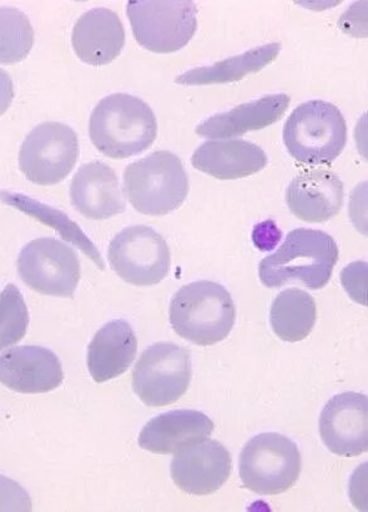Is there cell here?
Segmentation results:
<instances>
[{"mask_svg":"<svg viewBox=\"0 0 368 512\" xmlns=\"http://www.w3.org/2000/svg\"><path fill=\"white\" fill-rule=\"evenodd\" d=\"M340 250L330 234L315 229L292 230L276 253L259 265L261 283L277 289L299 281L311 290L325 288L339 261Z\"/></svg>","mask_w":368,"mask_h":512,"instance_id":"6da1fadb","label":"cell"},{"mask_svg":"<svg viewBox=\"0 0 368 512\" xmlns=\"http://www.w3.org/2000/svg\"><path fill=\"white\" fill-rule=\"evenodd\" d=\"M158 122L148 104L134 95H108L93 110L89 137L94 147L112 159L144 153L155 142Z\"/></svg>","mask_w":368,"mask_h":512,"instance_id":"7a4b0ae2","label":"cell"},{"mask_svg":"<svg viewBox=\"0 0 368 512\" xmlns=\"http://www.w3.org/2000/svg\"><path fill=\"white\" fill-rule=\"evenodd\" d=\"M169 315L171 326L181 338L211 346L228 338L234 328L236 308L225 286L201 280L176 291Z\"/></svg>","mask_w":368,"mask_h":512,"instance_id":"3957f363","label":"cell"},{"mask_svg":"<svg viewBox=\"0 0 368 512\" xmlns=\"http://www.w3.org/2000/svg\"><path fill=\"white\" fill-rule=\"evenodd\" d=\"M124 192L136 212L163 217L179 209L188 197V173L178 155L160 150L128 165Z\"/></svg>","mask_w":368,"mask_h":512,"instance_id":"277c9868","label":"cell"},{"mask_svg":"<svg viewBox=\"0 0 368 512\" xmlns=\"http://www.w3.org/2000/svg\"><path fill=\"white\" fill-rule=\"evenodd\" d=\"M287 152L306 165H330L344 152L347 124L341 110L324 100L302 103L284 127Z\"/></svg>","mask_w":368,"mask_h":512,"instance_id":"5b68a950","label":"cell"},{"mask_svg":"<svg viewBox=\"0 0 368 512\" xmlns=\"http://www.w3.org/2000/svg\"><path fill=\"white\" fill-rule=\"evenodd\" d=\"M126 14L136 42L153 53L178 52L198 29V9L191 0H131Z\"/></svg>","mask_w":368,"mask_h":512,"instance_id":"8992f818","label":"cell"},{"mask_svg":"<svg viewBox=\"0 0 368 512\" xmlns=\"http://www.w3.org/2000/svg\"><path fill=\"white\" fill-rule=\"evenodd\" d=\"M301 454L286 436L264 433L247 441L240 455V479L259 495H280L292 488L301 474Z\"/></svg>","mask_w":368,"mask_h":512,"instance_id":"52a82bcc","label":"cell"},{"mask_svg":"<svg viewBox=\"0 0 368 512\" xmlns=\"http://www.w3.org/2000/svg\"><path fill=\"white\" fill-rule=\"evenodd\" d=\"M193 366L188 350L156 343L141 354L133 371V389L151 408L176 403L189 389Z\"/></svg>","mask_w":368,"mask_h":512,"instance_id":"ba28073f","label":"cell"},{"mask_svg":"<svg viewBox=\"0 0 368 512\" xmlns=\"http://www.w3.org/2000/svg\"><path fill=\"white\" fill-rule=\"evenodd\" d=\"M78 158L77 133L67 124L47 122L24 139L19 150V168L29 182L49 187L63 182Z\"/></svg>","mask_w":368,"mask_h":512,"instance_id":"9c48e42d","label":"cell"},{"mask_svg":"<svg viewBox=\"0 0 368 512\" xmlns=\"http://www.w3.org/2000/svg\"><path fill=\"white\" fill-rule=\"evenodd\" d=\"M108 258L119 278L135 286L161 283L171 266L165 239L145 225H134L115 235L109 245Z\"/></svg>","mask_w":368,"mask_h":512,"instance_id":"30bf717a","label":"cell"},{"mask_svg":"<svg viewBox=\"0 0 368 512\" xmlns=\"http://www.w3.org/2000/svg\"><path fill=\"white\" fill-rule=\"evenodd\" d=\"M20 279L39 294L73 298L80 280L78 254L54 238L35 239L17 260Z\"/></svg>","mask_w":368,"mask_h":512,"instance_id":"8fae6325","label":"cell"},{"mask_svg":"<svg viewBox=\"0 0 368 512\" xmlns=\"http://www.w3.org/2000/svg\"><path fill=\"white\" fill-rule=\"evenodd\" d=\"M231 469L229 450L218 440L204 439L179 450L171 461L170 473L186 494L206 496L228 481Z\"/></svg>","mask_w":368,"mask_h":512,"instance_id":"7c38bea8","label":"cell"},{"mask_svg":"<svg viewBox=\"0 0 368 512\" xmlns=\"http://www.w3.org/2000/svg\"><path fill=\"white\" fill-rule=\"evenodd\" d=\"M320 435L326 448L355 458L368 449V400L354 391L335 395L320 416Z\"/></svg>","mask_w":368,"mask_h":512,"instance_id":"4fadbf2b","label":"cell"},{"mask_svg":"<svg viewBox=\"0 0 368 512\" xmlns=\"http://www.w3.org/2000/svg\"><path fill=\"white\" fill-rule=\"evenodd\" d=\"M63 381L62 363L52 350L25 345L0 355V383L17 393H49Z\"/></svg>","mask_w":368,"mask_h":512,"instance_id":"5bb4252c","label":"cell"},{"mask_svg":"<svg viewBox=\"0 0 368 512\" xmlns=\"http://www.w3.org/2000/svg\"><path fill=\"white\" fill-rule=\"evenodd\" d=\"M286 204L306 223L329 222L344 204V184L329 170H305L287 187Z\"/></svg>","mask_w":368,"mask_h":512,"instance_id":"9a60e30c","label":"cell"},{"mask_svg":"<svg viewBox=\"0 0 368 512\" xmlns=\"http://www.w3.org/2000/svg\"><path fill=\"white\" fill-rule=\"evenodd\" d=\"M70 200L79 214L92 220L110 219L126 209L117 173L99 160L84 164L74 175Z\"/></svg>","mask_w":368,"mask_h":512,"instance_id":"2e32d148","label":"cell"},{"mask_svg":"<svg viewBox=\"0 0 368 512\" xmlns=\"http://www.w3.org/2000/svg\"><path fill=\"white\" fill-rule=\"evenodd\" d=\"M72 44L85 64L102 67L114 62L125 45V30L119 15L108 8L88 10L75 23Z\"/></svg>","mask_w":368,"mask_h":512,"instance_id":"e0dca14e","label":"cell"},{"mask_svg":"<svg viewBox=\"0 0 368 512\" xmlns=\"http://www.w3.org/2000/svg\"><path fill=\"white\" fill-rule=\"evenodd\" d=\"M269 162L264 149L243 139L209 140L191 157V164L201 173L220 180L251 177Z\"/></svg>","mask_w":368,"mask_h":512,"instance_id":"ac0fdd59","label":"cell"},{"mask_svg":"<svg viewBox=\"0 0 368 512\" xmlns=\"http://www.w3.org/2000/svg\"><path fill=\"white\" fill-rule=\"evenodd\" d=\"M287 94H270L238 105L228 112L214 114L196 128V134L209 139H231L279 122L289 109Z\"/></svg>","mask_w":368,"mask_h":512,"instance_id":"d6986e66","label":"cell"},{"mask_svg":"<svg viewBox=\"0 0 368 512\" xmlns=\"http://www.w3.org/2000/svg\"><path fill=\"white\" fill-rule=\"evenodd\" d=\"M214 431L213 420L198 410H173L156 416L139 435L141 449L168 455L178 453L196 441L208 438Z\"/></svg>","mask_w":368,"mask_h":512,"instance_id":"ffe728a7","label":"cell"},{"mask_svg":"<svg viewBox=\"0 0 368 512\" xmlns=\"http://www.w3.org/2000/svg\"><path fill=\"white\" fill-rule=\"evenodd\" d=\"M136 353L138 339L128 321H109L88 346L89 373L99 384L118 378L129 370Z\"/></svg>","mask_w":368,"mask_h":512,"instance_id":"44dd1931","label":"cell"},{"mask_svg":"<svg viewBox=\"0 0 368 512\" xmlns=\"http://www.w3.org/2000/svg\"><path fill=\"white\" fill-rule=\"evenodd\" d=\"M281 50L280 43H269L221 62L188 70L175 83L180 85H210L239 82L246 75L259 73L274 62Z\"/></svg>","mask_w":368,"mask_h":512,"instance_id":"7402d4cb","label":"cell"},{"mask_svg":"<svg viewBox=\"0 0 368 512\" xmlns=\"http://www.w3.org/2000/svg\"><path fill=\"white\" fill-rule=\"evenodd\" d=\"M0 202L18 209L20 212L29 215L30 218L37 219L40 223L53 228L65 242L73 244L74 247L82 250L90 260H93L98 269L105 270V263L98 248L67 214L49 207L47 204L40 203L38 200L29 198L28 195L7 192V190H0Z\"/></svg>","mask_w":368,"mask_h":512,"instance_id":"603a6c76","label":"cell"},{"mask_svg":"<svg viewBox=\"0 0 368 512\" xmlns=\"http://www.w3.org/2000/svg\"><path fill=\"white\" fill-rule=\"evenodd\" d=\"M270 323L281 340L299 343L314 329L315 299L306 291L297 288L281 291L271 305Z\"/></svg>","mask_w":368,"mask_h":512,"instance_id":"cb8c5ba5","label":"cell"},{"mask_svg":"<svg viewBox=\"0 0 368 512\" xmlns=\"http://www.w3.org/2000/svg\"><path fill=\"white\" fill-rule=\"evenodd\" d=\"M34 30L27 15L17 8H0V64H15L28 57Z\"/></svg>","mask_w":368,"mask_h":512,"instance_id":"d4e9b609","label":"cell"},{"mask_svg":"<svg viewBox=\"0 0 368 512\" xmlns=\"http://www.w3.org/2000/svg\"><path fill=\"white\" fill-rule=\"evenodd\" d=\"M29 311L17 286L8 284L0 294V351L19 343L27 334Z\"/></svg>","mask_w":368,"mask_h":512,"instance_id":"484cf974","label":"cell"},{"mask_svg":"<svg viewBox=\"0 0 368 512\" xmlns=\"http://www.w3.org/2000/svg\"><path fill=\"white\" fill-rule=\"evenodd\" d=\"M33 510L29 494L14 481L0 475V512H29Z\"/></svg>","mask_w":368,"mask_h":512,"instance_id":"4316f807","label":"cell"},{"mask_svg":"<svg viewBox=\"0 0 368 512\" xmlns=\"http://www.w3.org/2000/svg\"><path fill=\"white\" fill-rule=\"evenodd\" d=\"M367 264L364 261L350 264L342 271V284L347 293L359 303L366 305Z\"/></svg>","mask_w":368,"mask_h":512,"instance_id":"83f0119b","label":"cell"},{"mask_svg":"<svg viewBox=\"0 0 368 512\" xmlns=\"http://www.w3.org/2000/svg\"><path fill=\"white\" fill-rule=\"evenodd\" d=\"M14 99L12 78L7 72L0 69V117L7 112Z\"/></svg>","mask_w":368,"mask_h":512,"instance_id":"f1b7e54d","label":"cell"},{"mask_svg":"<svg viewBox=\"0 0 368 512\" xmlns=\"http://www.w3.org/2000/svg\"><path fill=\"white\" fill-rule=\"evenodd\" d=\"M257 228L260 230V235H264V238H262L261 243L257 244V248L261 250H271L275 248L274 242L269 238L270 235H274V233L279 232L274 224L267 222L262 225H257Z\"/></svg>","mask_w":368,"mask_h":512,"instance_id":"f546056e","label":"cell"}]
</instances>
